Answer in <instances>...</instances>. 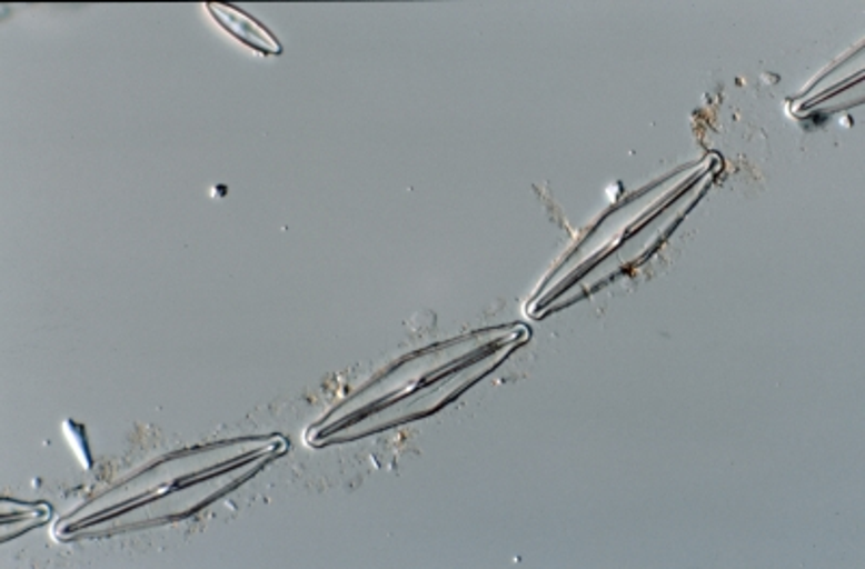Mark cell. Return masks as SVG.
<instances>
[{
    "instance_id": "6da1fadb",
    "label": "cell",
    "mask_w": 865,
    "mask_h": 569,
    "mask_svg": "<svg viewBox=\"0 0 865 569\" xmlns=\"http://www.w3.org/2000/svg\"><path fill=\"white\" fill-rule=\"evenodd\" d=\"M210 11L223 24V29H228L232 36H237L238 40L245 41L247 46L262 50V52H271V54L281 50L279 41L262 24H258L253 18H249L247 13H240L235 7H221V4H210Z\"/></svg>"
}]
</instances>
